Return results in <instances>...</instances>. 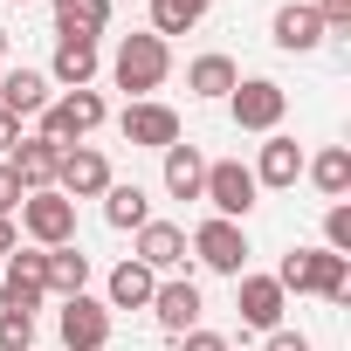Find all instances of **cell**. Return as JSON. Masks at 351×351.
Masks as SVG:
<instances>
[{
	"instance_id": "3957f363",
	"label": "cell",
	"mask_w": 351,
	"mask_h": 351,
	"mask_svg": "<svg viewBox=\"0 0 351 351\" xmlns=\"http://www.w3.org/2000/svg\"><path fill=\"white\" fill-rule=\"evenodd\" d=\"M255 172L241 165V158H214L207 165V186H200V200L221 214V221H248V207H255Z\"/></svg>"
},
{
	"instance_id": "ffe728a7",
	"label": "cell",
	"mask_w": 351,
	"mask_h": 351,
	"mask_svg": "<svg viewBox=\"0 0 351 351\" xmlns=\"http://www.w3.org/2000/svg\"><path fill=\"white\" fill-rule=\"evenodd\" d=\"M317 42H324V21H317V8H310V0H289V8H276V49L310 56Z\"/></svg>"
},
{
	"instance_id": "277c9868",
	"label": "cell",
	"mask_w": 351,
	"mask_h": 351,
	"mask_svg": "<svg viewBox=\"0 0 351 351\" xmlns=\"http://www.w3.org/2000/svg\"><path fill=\"white\" fill-rule=\"evenodd\" d=\"M104 124V97L97 90H62V97H49V110H42V138H56V145H83L90 131Z\"/></svg>"
},
{
	"instance_id": "4dcf8cb0",
	"label": "cell",
	"mask_w": 351,
	"mask_h": 351,
	"mask_svg": "<svg viewBox=\"0 0 351 351\" xmlns=\"http://www.w3.org/2000/svg\"><path fill=\"white\" fill-rule=\"evenodd\" d=\"M317 21L324 28H351V0H317Z\"/></svg>"
},
{
	"instance_id": "9c48e42d",
	"label": "cell",
	"mask_w": 351,
	"mask_h": 351,
	"mask_svg": "<svg viewBox=\"0 0 351 351\" xmlns=\"http://www.w3.org/2000/svg\"><path fill=\"white\" fill-rule=\"evenodd\" d=\"M152 317H158V330H172V337H186V330H200V282L193 276H172V282H158L152 289V303H145Z\"/></svg>"
},
{
	"instance_id": "f546056e",
	"label": "cell",
	"mask_w": 351,
	"mask_h": 351,
	"mask_svg": "<svg viewBox=\"0 0 351 351\" xmlns=\"http://www.w3.org/2000/svg\"><path fill=\"white\" fill-rule=\"evenodd\" d=\"M21 200H28V186L14 180V165L0 158V221H8V214H21Z\"/></svg>"
},
{
	"instance_id": "2e32d148",
	"label": "cell",
	"mask_w": 351,
	"mask_h": 351,
	"mask_svg": "<svg viewBox=\"0 0 351 351\" xmlns=\"http://www.w3.org/2000/svg\"><path fill=\"white\" fill-rule=\"evenodd\" d=\"M42 282H49V296H83L90 289V255L69 241V248H42Z\"/></svg>"
},
{
	"instance_id": "1f68e13d",
	"label": "cell",
	"mask_w": 351,
	"mask_h": 351,
	"mask_svg": "<svg viewBox=\"0 0 351 351\" xmlns=\"http://www.w3.org/2000/svg\"><path fill=\"white\" fill-rule=\"evenodd\" d=\"M180 351H228V337H221V330H186Z\"/></svg>"
},
{
	"instance_id": "4316f807",
	"label": "cell",
	"mask_w": 351,
	"mask_h": 351,
	"mask_svg": "<svg viewBox=\"0 0 351 351\" xmlns=\"http://www.w3.org/2000/svg\"><path fill=\"white\" fill-rule=\"evenodd\" d=\"M200 0H152V35L165 42V35H186V28H200Z\"/></svg>"
},
{
	"instance_id": "30bf717a",
	"label": "cell",
	"mask_w": 351,
	"mask_h": 351,
	"mask_svg": "<svg viewBox=\"0 0 351 351\" xmlns=\"http://www.w3.org/2000/svg\"><path fill=\"white\" fill-rule=\"evenodd\" d=\"M117 131H124V145H145V152H165V145H180V110L172 104H124V117H117Z\"/></svg>"
},
{
	"instance_id": "8992f818",
	"label": "cell",
	"mask_w": 351,
	"mask_h": 351,
	"mask_svg": "<svg viewBox=\"0 0 351 351\" xmlns=\"http://www.w3.org/2000/svg\"><path fill=\"white\" fill-rule=\"evenodd\" d=\"M21 234H35L42 248H69L76 241V200H62L56 186L49 193H28L21 200Z\"/></svg>"
},
{
	"instance_id": "ba28073f",
	"label": "cell",
	"mask_w": 351,
	"mask_h": 351,
	"mask_svg": "<svg viewBox=\"0 0 351 351\" xmlns=\"http://www.w3.org/2000/svg\"><path fill=\"white\" fill-rule=\"evenodd\" d=\"M110 186V158L97 145H62V165H56V193L62 200H104Z\"/></svg>"
},
{
	"instance_id": "4fadbf2b",
	"label": "cell",
	"mask_w": 351,
	"mask_h": 351,
	"mask_svg": "<svg viewBox=\"0 0 351 351\" xmlns=\"http://www.w3.org/2000/svg\"><path fill=\"white\" fill-rule=\"evenodd\" d=\"M241 330H282V282L276 276H234Z\"/></svg>"
},
{
	"instance_id": "83f0119b",
	"label": "cell",
	"mask_w": 351,
	"mask_h": 351,
	"mask_svg": "<svg viewBox=\"0 0 351 351\" xmlns=\"http://www.w3.org/2000/svg\"><path fill=\"white\" fill-rule=\"evenodd\" d=\"M0 351H35V317L28 310H0Z\"/></svg>"
},
{
	"instance_id": "ac0fdd59",
	"label": "cell",
	"mask_w": 351,
	"mask_h": 351,
	"mask_svg": "<svg viewBox=\"0 0 351 351\" xmlns=\"http://www.w3.org/2000/svg\"><path fill=\"white\" fill-rule=\"evenodd\" d=\"M0 110H8L14 124L21 117H42L49 110V76L42 69H8V76H0Z\"/></svg>"
},
{
	"instance_id": "7a4b0ae2",
	"label": "cell",
	"mask_w": 351,
	"mask_h": 351,
	"mask_svg": "<svg viewBox=\"0 0 351 351\" xmlns=\"http://www.w3.org/2000/svg\"><path fill=\"white\" fill-rule=\"evenodd\" d=\"M165 69H172V49H165L158 35H124L117 56H110V76H117V90H124L131 104H145V97L165 83Z\"/></svg>"
},
{
	"instance_id": "6da1fadb",
	"label": "cell",
	"mask_w": 351,
	"mask_h": 351,
	"mask_svg": "<svg viewBox=\"0 0 351 351\" xmlns=\"http://www.w3.org/2000/svg\"><path fill=\"white\" fill-rule=\"evenodd\" d=\"M276 282H282V296L296 289H317L324 303H351V255H330V248H289L282 255V269H276Z\"/></svg>"
},
{
	"instance_id": "d6a6232c",
	"label": "cell",
	"mask_w": 351,
	"mask_h": 351,
	"mask_svg": "<svg viewBox=\"0 0 351 351\" xmlns=\"http://www.w3.org/2000/svg\"><path fill=\"white\" fill-rule=\"evenodd\" d=\"M269 351H310L303 330H269Z\"/></svg>"
},
{
	"instance_id": "cb8c5ba5",
	"label": "cell",
	"mask_w": 351,
	"mask_h": 351,
	"mask_svg": "<svg viewBox=\"0 0 351 351\" xmlns=\"http://www.w3.org/2000/svg\"><path fill=\"white\" fill-rule=\"evenodd\" d=\"M303 172L317 180V193H330V200L351 193V152H344V145H324L317 158H303Z\"/></svg>"
},
{
	"instance_id": "5b68a950",
	"label": "cell",
	"mask_w": 351,
	"mask_h": 351,
	"mask_svg": "<svg viewBox=\"0 0 351 351\" xmlns=\"http://www.w3.org/2000/svg\"><path fill=\"white\" fill-rule=\"evenodd\" d=\"M228 110H234V124H241V131H276V124H282V110H289V90H282V83H269V76H248V83H234V90H228Z\"/></svg>"
},
{
	"instance_id": "7402d4cb",
	"label": "cell",
	"mask_w": 351,
	"mask_h": 351,
	"mask_svg": "<svg viewBox=\"0 0 351 351\" xmlns=\"http://www.w3.org/2000/svg\"><path fill=\"white\" fill-rule=\"evenodd\" d=\"M104 221H110L117 234H138V228L152 221V200H145V186H138V180H131V186H117V180H110V186H104Z\"/></svg>"
},
{
	"instance_id": "484cf974",
	"label": "cell",
	"mask_w": 351,
	"mask_h": 351,
	"mask_svg": "<svg viewBox=\"0 0 351 351\" xmlns=\"http://www.w3.org/2000/svg\"><path fill=\"white\" fill-rule=\"evenodd\" d=\"M110 28V0H69V8H56V35H104Z\"/></svg>"
},
{
	"instance_id": "603a6c76",
	"label": "cell",
	"mask_w": 351,
	"mask_h": 351,
	"mask_svg": "<svg viewBox=\"0 0 351 351\" xmlns=\"http://www.w3.org/2000/svg\"><path fill=\"white\" fill-rule=\"evenodd\" d=\"M152 289H158V276H152L145 262H117V269H110V310H145Z\"/></svg>"
},
{
	"instance_id": "f1b7e54d",
	"label": "cell",
	"mask_w": 351,
	"mask_h": 351,
	"mask_svg": "<svg viewBox=\"0 0 351 351\" xmlns=\"http://www.w3.org/2000/svg\"><path fill=\"white\" fill-rule=\"evenodd\" d=\"M324 248H330V255H351V207H344V200L324 214Z\"/></svg>"
},
{
	"instance_id": "8fae6325",
	"label": "cell",
	"mask_w": 351,
	"mask_h": 351,
	"mask_svg": "<svg viewBox=\"0 0 351 351\" xmlns=\"http://www.w3.org/2000/svg\"><path fill=\"white\" fill-rule=\"evenodd\" d=\"M56 330H62L69 351H104V344H110V303H97V296H69L62 317H56Z\"/></svg>"
},
{
	"instance_id": "f35d334b",
	"label": "cell",
	"mask_w": 351,
	"mask_h": 351,
	"mask_svg": "<svg viewBox=\"0 0 351 351\" xmlns=\"http://www.w3.org/2000/svg\"><path fill=\"white\" fill-rule=\"evenodd\" d=\"M200 8H207V0H200Z\"/></svg>"
},
{
	"instance_id": "9a60e30c",
	"label": "cell",
	"mask_w": 351,
	"mask_h": 351,
	"mask_svg": "<svg viewBox=\"0 0 351 351\" xmlns=\"http://www.w3.org/2000/svg\"><path fill=\"white\" fill-rule=\"evenodd\" d=\"M97 62H104V56H97L90 35H56V69H49V76H56L62 90H90V83H97Z\"/></svg>"
},
{
	"instance_id": "e575fe53",
	"label": "cell",
	"mask_w": 351,
	"mask_h": 351,
	"mask_svg": "<svg viewBox=\"0 0 351 351\" xmlns=\"http://www.w3.org/2000/svg\"><path fill=\"white\" fill-rule=\"evenodd\" d=\"M14 248H21V228H14V221H0V255H14Z\"/></svg>"
},
{
	"instance_id": "74e56055",
	"label": "cell",
	"mask_w": 351,
	"mask_h": 351,
	"mask_svg": "<svg viewBox=\"0 0 351 351\" xmlns=\"http://www.w3.org/2000/svg\"><path fill=\"white\" fill-rule=\"evenodd\" d=\"M14 8H28V0H14Z\"/></svg>"
},
{
	"instance_id": "44dd1931",
	"label": "cell",
	"mask_w": 351,
	"mask_h": 351,
	"mask_svg": "<svg viewBox=\"0 0 351 351\" xmlns=\"http://www.w3.org/2000/svg\"><path fill=\"white\" fill-rule=\"evenodd\" d=\"M200 186H207V158L193 145H165V193L172 200H200Z\"/></svg>"
},
{
	"instance_id": "d4e9b609",
	"label": "cell",
	"mask_w": 351,
	"mask_h": 351,
	"mask_svg": "<svg viewBox=\"0 0 351 351\" xmlns=\"http://www.w3.org/2000/svg\"><path fill=\"white\" fill-rule=\"evenodd\" d=\"M234 83H241V69L228 56H193V69H186V90L193 97H228Z\"/></svg>"
},
{
	"instance_id": "7c38bea8",
	"label": "cell",
	"mask_w": 351,
	"mask_h": 351,
	"mask_svg": "<svg viewBox=\"0 0 351 351\" xmlns=\"http://www.w3.org/2000/svg\"><path fill=\"white\" fill-rule=\"evenodd\" d=\"M49 282H42V248H14L8 255V276H0V310H42Z\"/></svg>"
},
{
	"instance_id": "d6986e66",
	"label": "cell",
	"mask_w": 351,
	"mask_h": 351,
	"mask_svg": "<svg viewBox=\"0 0 351 351\" xmlns=\"http://www.w3.org/2000/svg\"><path fill=\"white\" fill-rule=\"evenodd\" d=\"M248 172H255V186H296V180H303V145L282 138V131H269L262 165H248Z\"/></svg>"
},
{
	"instance_id": "836d02e7",
	"label": "cell",
	"mask_w": 351,
	"mask_h": 351,
	"mask_svg": "<svg viewBox=\"0 0 351 351\" xmlns=\"http://www.w3.org/2000/svg\"><path fill=\"white\" fill-rule=\"evenodd\" d=\"M14 145H21V124H14L8 110H0V158H14Z\"/></svg>"
},
{
	"instance_id": "52a82bcc",
	"label": "cell",
	"mask_w": 351,
	"mask_h": 351,
	"mask_svg": "<svg viewBox=\"0 0 351 351\" xmlns=\"http://www.w3.org/2000/svg\"><path fill=\"white\" fill-rule=\"evenodd\" d=\"M186 248H193L214 276H241V269H248V234H241L234 221H221V214H214V221H200V228L186 234Z\"/></svg>"
},
{
	"instance_id": "e0dca14e",
	"label": "cell",
	"mask_w": 351,
	"mask_h": 351,
	"mask_svg": "<svg viewBox=\"0 0 351 351\" xmlns=\"http://www.w3.org/2000/svg\"><path fill=\"white\" fill-rule=\"evenodd\" d=\"M131 262H145L152 276H158V269H180V262H186V228H172V221H145Z\"/></svg>"
},
{
	"instance_id": "5bb4252c",
	"label": "cell",
	"mask_w": 351,
	"mask_h": 351,
	"mask_svg": "<svg viewBox=\"0 0 351 351\" xmlns=\"http://www.w3.org/2000/svg\"><path fill=\"white\" fill-rule=\"evenodd\" d=\"M8 165H14V180H21L28 193H49V186H56V165H62V145L35 131V138H21V145H14V158H8Z\"/></svg>"
},
{
	"instance_id": "d590c367",
	"label": "cell",
	"mask_w": 351,
	"mask_h": 351,
	"mask_svg": "<svg viewBox=\"0 0 351 351\" xmlns=\"http://www.w3.org/2000/svg\"><path fill=\"white\" fill-rule=\"evenodd\" d=\"M0 56H8V28H0Z\"/></svg>"
},
{
	"instance_id": "8d00e7d4",
	"label": "cell",
	"mask_w": 351,
	"mask_h": 351,
	"mask_svg": "<svg viewBox=\"0 0 351 351\" xmlns=\"http://www.w3.org/2000/svg\"><path fill=\"white\" fill-rule=\"evenodd\" d=\"M56 8H69V0H56Z\"/></svg>"
}]
</instances>
